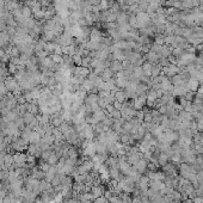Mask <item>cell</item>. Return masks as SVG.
Returning a JSON list of instances; mask_svg holds the SVG:
<instances>
[{"instance_id": "7", "label": "cell", "mask_w": 203, "mask_h": 203, "mask_svg": "<svg viewBox=\"0 0 203 203\" xmlns=\"http://www.w3.org/2000/svg\"><path fill=\"white\" fill-rule=\"evenodd\" d=\"M59 157L56 155V153L55 152H52V154L49 155V158H48V160H47V163L50 165V166H55L58 163H59Z\"/></svg>"}, {"instance_id": "4", "label": "cell", "mask_w": 203, "mask_h": 203, "mask_svg": "<svg viewBox=\"0 0 203 203\" xmlns=\"http://www.w3.org/2000/svg\"><path fill=\"white\" fill-rule=\"evenodd\" d=\"M115 101L121 102V103H124V102L127 101V96H126L124 90H120V89H117V90L115 91Z\"/></svg>"}, {"instance_id": "13", "label": "cell", "mask_w": 203, "mask_h": 203, "mask_svg": "<svg viewBox=\"0 0 203 203\" xmlns=\"http://www.w3.org/2000/svg\"><path fill=\"white\" fill-rule=\"evenodd\" d=\"M112 105H114V108H115L116 110H120V111H121V109H122V106H123V103L115 101L114 103H112Z\"/></svg>"}, {"instance_id": "10", "label": "cell", "mask_w": 203, "mask_h": 203, "mask_svg": "<svg viewBox=\"0 0 203 203\" xmlns=\"http://www.w3.org/2000/svg\"><path fill=\"white\" fill-rule=\"evenodd\" d=\"M50 58H52L53 62H54V64H56V65H61V64L64 62V58H62L61 55H59V54H55V53H54Z\"/></svg>"}, {"instance_id": "3", "label": "cell", "mask_w": 203, "mask_h": 203, "mask_svg": "<svg viewBox=\"0 0 203 203\" xmlns=\"http://www.w3.org/2000/svg\"><path fill=\"white\" fill-rule=\"evenodd\" d=\"M58 173V170H56V166H50L49 170H48V172L45 173V180L47 182H49V183H52V180L54 179V177H55V174Z\"/></svg>"}, {"instance_id": "6", "label": "cell", "mask_w": 203, "mask_h": 203, "mask_svg": "<svg viewBox=\"0 0 203 203\" xmlns=\"http://www.w3.org/2000/svg\"><path fill=\"white\" fill-rule=\"evenodd\" d=\"M41 139H42L41 135L36 130H33L31 134H30V137H29V142L30 143H35V145H38V142H39Z\"/></svg>"}, {"instance_id": "5", "label": "cell", "mask_w": 203, "mask_h": 203, "mask_svg": "<svg viewBox=\"0 0 203 203\" xmlns=\"http://www.w3.org/2000/svg\"><path fill=\"white\" fill-rule=\"evenodd\" d=\"M112 77H114V72L109 68V69H104V70H103L101 78L103 79V81H109V80L112 79Z\"/></svg>"}, {"instance_id": "12", "label": "cell", "mask_w": 203, "mask_h": 203, "mask_svg": "<svg viewBox=\"0 0 203 203\" xmlns=\"http://www.w3.org/2000/svg\"><path fill=\"white\" fill-rule=\"evenodd\" d=\"M93 203H110V202H109V200H108L106 197L101 196V197H96V198L93 200Z\"/></svg>"}, {"instance_id": "11", "label": "cell", "mask_w": 203, "mask_h": 203, "mask_svg": "<svg viewBox=\"0 0 203 203\" xmlns=\"http://www.w3.org/2000/svg\"><path fill=\"white\" fill-rule=\"evenodd\" d=\"M110 69H111L114 73H120V72L122 70V65H121L120 62H114V64L111 65Z\"/></svg>"}, {"instance_id": "2", "label": "cell", "mask_w": 203, "mask_h": 203, "mask_svg": "<svg viewBox=\"0 0 203 203\" xmlns=\"http://www.w3.org/2000/svg\"><path fill=\"white\" fill-rule=\"evenodd\" d=\"M90 192L95 197H101V196H104V194H105V188H104V185H92Z\"/></svg>"}, {"instance_id": "1", "label": "cell", "mask_w": 203, "mask_h": 203, "mask_svg": "<svg viewBox=\"0 0 203 203\" xmlns=\"http://www.w3.org/2000/svg\"><path fill=\"white\" fill-rule=\"evenodd\" d=\"M4 85H5V87H6L10 92H13V91H16V90L19 87V83L16 80V78H14L13 75H8L7 78H5Z\"/></svg>"}, {"instance_id": "8", "label": "cell", "mask_w": 203, "mask_h": 203, "mask_svg": "<svg viewBox=\"0 0 203 203\" xmlns=\"http://www.w3.org/2000/svg\"><path fill=\"white\" fill-rule=\"evenodd\" d=\"M22 117H23V120H24V122H25L27 126H29L34 120H36V116H35L34 114H31V112H25Z\"/></svg>"}, {"instance_id": "9", "label": "cell", "mask_w": 203, "mask_h": 203, "mask_svg": "<svg viewBox=\"0 0 203 203\" xmlns=\"http://www.w3.org/2000/svg\"><path fill=\"white\" fill-rule=\"evenodd\" d=\"M20 12H22V14H23L25 18H30L31 14H33V10H31L30 6H23V7L20 8Z\"/></svg>"}]
</instances>
